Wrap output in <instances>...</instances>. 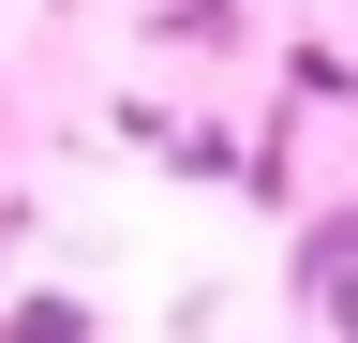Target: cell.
I'll return each instance as SVG.
<instances>
[{
  "instance_id": "6da1fadb",
  "label": "cell",
  "mask_w": 358,
  "mask_h": 343,
  "mask_svg": "<svg viewBox=\"0 0 358 343\" xmlns=\"http://www.w3.org/2000/svg\"><path fill=\"white\" fill-rule=\"evenodd\" d=\"M0 343H90V314H75V298H15V328H0Z\"/></svg>"
}]
</instances>
